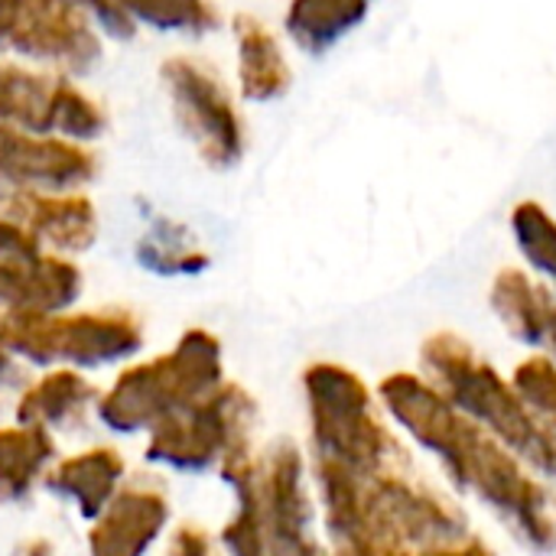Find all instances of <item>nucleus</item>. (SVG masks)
Wrapping results in <instances>:
<instances>
[{
    "label": "nucleus",
    "instance_id": "f257e3e1",
    "mask_svg": "<svg viewBox=\"0 0 556 556\" xmlns=\"http://www.w3.org/2000/svg\"><path fill=\"white\" fill-rule=\"evenodd\" d=\"M222 381V339L202 326H192L163 355L127 362L98 394L94 417L114 437H147L160 420L192 407Z\"/></svg>",
    "mask_w": 556,
    "mask_h": 556
},
{
    "label": "nucleus",
    "instance_id": "f03ea898",
    "mask_svg": "<svg viewBox=\"0 0 556 556\" xmlns=\"http://www.w3.org/2000/svg\"><path fill=\"white\" fill-rule=\"evenodd\" d=\"M143 342V323L127 306L62 313L0 306V349L20 365L101 371L134 362Z\"/></svg>",
    "mask_w": 556,
    "mask_h": 556
},
{
    "label": "nucleus",
    "instance_id": "7ed1b4c3",
    "mask_svg": "<svg viewBox=\"0 0 556 556\" xmlns=\"http://www.w3.org/2000/svg\"><path fill=\"white\" fill-rule=\"evenodd\" d=\"M137 23L111 0H0V52L81 78L104 59V39L130 42Z\"/></svg>",
    "mask_w": 556,
    "mask_h": 556
},
{
    "label": "nucleus",
    "instance_id": "20e7f679",
    "mask_svg": "<svg viewBox=\"0 0 556 556\" xmlns=\"http://www.w3.org/2000/svg\"><path fill=\"white\" fill-rule=\"evenodd\" d=\"M254 427L257 401L248 394V388L225 378L192 407L160 420L147 433L143 456L147 463L182 476L215 472L228 453L254 446Z\"/></svg>",
    "mask_w": 556,
    "mask_h": 556
},
{
    "label": "nucleus",
    "instance_id": "39448f33",
    "mask_svg": "<svg viewBox=\"0 0 556 556\" xmlns=\"http://www.w3.org/2000/svg\"><path fill=\"white\" fill-rule=\"evenodd\" d=\"M160 85L179 134L195 147L199 160L218 173L238 166L248 150V127L222 72L202 55L176 52L163 59Z\"/></svg>",
    "mask_w": 556,
    "mask_h": 556
},
{
    "label": "nucleus",
    "instance_id": "423d86ee",
    "mask_svg": "<svg viewBox=\"0 0 556 556\" xmlns=\"http://www.w3.org/2000/svg\"><path fill=\"white\" fill-rule=\"evenodd\" d=\"M101 176L88 143L0 124V199L13 192H85Z\"/></svg>",
    "mask_w": 556,
    "mask_h": 556
},
{
    "label": "nucleus",
    "instance_id": "0eeeda50",
    "mask_svg": "<svg viewBox=\"0 0 556 556\" xmlns=\"http://www.w3.org/2000/svg\"><path fill=\"white\" fill-rule=\"evenodd\" d=\"M173 505L153 476H134L111 505L88 521V556H147L169 531Z\"/></svg>",
    "mask_w": 556,
    "mask_h": 556
},
{
    "label": "nucleus",
    "instance_id": "6e6552de",
    "mask_svg": "<svg viewBox=\"0 0 556 556\" xmlns=\"http://www.w3.org/2000/svg\"><path fill=\"white\" fill-rule=\"evenodd\" d=\"M0 212L42 251L78 257L98 244L101 218L85 192H13L0 199Z\"/></svg>",
    "mask_w": 556,
    "mask_h": 556
},
{
    "label": "nucleus",
    "instance_id": "1a4fd4ad",
    "mask_svg": "<svg viewBox=\"0 0 556 556\" xmlns=\"http://www.w3.org/2000/svg\"><path fill=\"white\" fill-rule=\"evenodd\" d=\"M85 277L72 257L52 251H7L0 254V306L62 313L81 300Z\"/></svg>",
    "mask_w": 556,
    "mask_h": 556
},
{
    "label": "nucleus",
    "instance_id": "9d476101",
    "mask_svg": "<svg viewBox=\"0 0 556 556\" xmlns=\"http://www.w3.org/2000/svg\"><path fill=\"white\" fill-rule=\"evenodd\" d=\"M127 482V459L114 446H85L78 453L59 456L46 479L42 489L55 495L59 502L72 505V511L81 521H94L111 498L121 492Z\"/></svg>",
    "mask_w": 556,
    "mask_h": 556
},
{
    "label": "nucleus",
    "instance_id": "9b49d317",
    "mask_svg": "<svg viewBox=\"0 0 556 556\" xmlns=\"http://www.w3.org/2000/svg\"><path fill=\"white\" fill-rule=\"evenodd\" d=\"M101 388L78 368H42L39 378L26 381L13 401V420L39 430L68 433L94 414Z\"/></svg>",
    "mask_w": 556,
    "mask_h": 556
},
{
    "label": "nucleus",
    "instance_id": "f8f14e48",
    "mask_svg": "<svg viewBox=\"0 0 556 556\" xmlns=\"http://www.w3.org/2000/svg\"><path fill=\"white\" fill-rule=\"evenodd\" d=\"M231 36L238 52V94L251 104L280 101L293 85V68L277 33L254 13H235Z\"/></svg>",
    "mask_w": 556,
    "mask_h": 556
},
{
    "label": "nucleus",
    "instance_id": "ddd939ff",
    "mask_svg": "<svg viewBox=\"0 0 556 556\" xmlns=\"http://www.w3.org/2000/svg\"><path fill=\"white\" fill-rule=\"evenodd\" d=\"M55 459L59 450L49 430L16 420L0 424V505L29 502Z\"/></svg>",
    "mask_w": 556,
    "mask_h": 556
},
{
    "label": "nucleus",
    "instance_id": "4468645a",
    "mask_svg": "<svg viewBox=\"0 0 556 556\" xmlns=\"http://www.w3.org/2000/svg\"><path fill=\"white\" fill-rule=\"evenodd\" d=\"M59 78V72L0 59V124L29 134H52Z\"/></svg>",
    "mask_w": 556,
    "mask_h": 556
},
{
    "label": "nucleus",
    "instance_id": "2eb2a0df",
    "mask_svg": "<svg viewBox=\"0 0 556 556\" xmlns=\"http://www.w3.org/2000/svg\"><path fill=\"white\" fill-rule=\"evenodd\" d=\"M368 16V0H290L283 29L309 55L329 52Z\"/></svg>",
    "mask_w": 556,
    "mask_h": 556
},
{
    "label": "nucleus",
    "instance_id": "dca6fc26",
    "mask_svg": "<svg viewBox=\"0 0 556 556\" xmlns=\"http://www.w3.org/2000/svg\"><path fill=\"white\" fill-rule=\"evenodd\" d=\"M134 257L143 270L156 277H199L212 267V254L179 222L156 218L150 231L137 241Z\"/></svg>",
    "mask_w": 556,
    "mask_h": 556
},
{
    "label": "nucleus",
    "instance_id": "f3484780",
    "mask_svg": "<svg viewBox=\"0 0 556 556\" xmlns=\"http://www.w3.org/2000/svg\"><path fill=\"white\" fill-rule=\"evenodd\" d=\"M137 26L176 36H205L222 26V13L212 0H111Z\"/></svg>",
    "mask_w": 556,
    "mask_h": 556
},
{
    "label": "nucleus",
    "instance_id": "a211bd4d",
    "mask_svg": "<svg viewBox=\"0 0 556 556\" xmlns=\"http://www.w3.org/2000/svg\"><path fill=\"white\" fill-rule=\"evenodd\" d=\"M511 228L531 264L554 277L556 283V222L551 212L538 202H521L511 215Z\"/></svg>",
    "mask_w": 556,
    "mask_h": 556
},
{
    "label": "nucleus",
    "instance_id": "6ab92c4d",
    "mask_svg": "<svg viewBox=\"0 0 556 556\" xmlns=\"http://www.w3.org/2000/svg\"><path fill=\"white\" fill-rule=\"evenodd\" d=\"M163 556H218V541L192 521H182L179 528H173Z\"/></svg>",
    "mask_w": 556,
    "mask_h": 556
},
{
    "label": "nucleus",
    "instance_id": "aec40b11",
    "mask_svg": "<svg viewBox=\"0 0 556 556\" xmlns=\"http://www.w3.org/2000/svg\"><path fill=\"white\" fill-rule=\"evenodd\" d=\"M7 251H39V244L10 215L0 212V254H7Z\"/></svg>",
    "mask_w": 556,
    "mask_h": 556
},
{
    "label": "nucleus",
    "instance_id": "412c9836",
    "mask_svg": "<svg viewBox=\"0 0 556 556\" xmlns=\"http://www.w3.org/2000/svg\"><path fill=\"white\" fill-rule=\"evenodd\" d=\"M10 556H59V551H55V544H52L49 538H42V534H26V538H20V541L13 544Z\"/></svg>",
    "mask_w": 556,
    "mask_h": 556
},
{
    "label": "nucleus",
    "instance_id": "4be33fe9",
    "mask_svg": "<svg viewBox=\"0 0 556 556\" xmlns=\"http://www.w3.org/2000/svg\"><path fill=\"white\" fill-rule=\"evenodd\" d=\"M16 378H20V362H13V358L0 349V394H3L7 388H13Z\"/></svg>",
    "mask_w": 556,
    "mask_h": 556
}]
</instances>
